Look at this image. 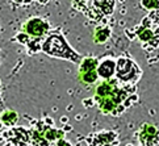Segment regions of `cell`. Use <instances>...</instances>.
<instances>
[{"label":"cell","mask_w":159,"mask_h":146,"mask_svg":"<svg viewBox=\"0 0 159 146\" xmlns=\"http://www.w3.org/2000/svg\"><path fill=\"white\" fill-rule=\"evenodd\" d=\"M133 98H137L134 84H124L111 78L96 87L93 100L104 115L120 116L130 107Z\"/></svg>","instance_id":"1"},{"label":"cell","mask_w":159,"mask_h":146,"mask_svg":"<svg viewBox=\"0 0 159 146\" xmlns=\"http://www.w3.org/2000/svg\"><path fill=\"white\" fill-rule=\"evenodd\" d=\"M42 52L46 53L50 57L55 58H63L72 61L74 63H80L82 57L79 55L75 50H74L67 41L65 40V37L61 34L59 30L52 32L45 37V40L42 41Z\"/></svg>","instance_id":"2"},{"label":"cell","mask_w":159,"mask_h":146,"mask_svg":"<svg viewBox=\"0 0 159 146\" xmlns=\"http://www.w3.org/2000/svg\"><path fill=\"white\" fill-rule=\"evenodd\" d=\"M142 75L141 69L132 58L120 57L116 61V79L124 84H135Z\"/></svg>","instance_id":"3"},{"label":"cell","mask_w":159,"mask_h":146,"mask_svg":"<svg viewBox=\"0 0 159 146\" xmlns=\"http://www.w3.org/2000/svg\"><path fill=\"white\" fill-rule=\"evenodd\" d=\"M50 30V25L49 22L45 20L39 19V17H33L30 20H28L24 25H22V32L29 34L32 37L36 38H43L49 34Z\"/></svg>","instance_id":"4"},{"label":"cell","mask_w":159,"mask_h":146,"mask_svg":"<svg viewBox=\"0 0 159 146\" xmlns=\"http://www.w3.org/2000/svg\"><path fill=\"white\" fill-rule=\"evenodd\" d=\"M88 146H118V136L112 130L89 134L86 138Z\"/></svg>","instance_id":"5"},{"label":"cell","mask_w":159,"mask_h":146,"mask_svg":"<svg viewBox=\"0 0 159 146\" xmlns=\"http://www.w3.org/2000/svg\"><path fill=\"white\" fill-rule=\"evenodd\" d=\"M3 136L13 146H26L30 144V130H26L21 126L11 128L9 130L3 133Z\"/></svg>","instance_id":"6"},{"label":"cell","mask_w":159,"mask_h":146,"mask_svg":"<svg viewBox=\"0 0 159 146\" xmlns=\"http://www.w3.org/2000/svg\"><path fill=\"white\" fill-rule=\"evenodd\" d=\"M138 138L142 146H157L159 145V130L151 124H142Z\"/></svg>","instance_id":"7"},{"label":"cell","mask_w":159,"mask_h":146,"mask_svg":"<svg viewBox=\"0 0 159 146\" xmlns=\"http://www.w3.org/2000/svg\"><path fill=\"white\" fill-rule=\"evenodd\" d=\"M115 0H92V12H96V20H100L113 13Z\"/></svg>","instance_id":"8"},{"label":"cell","mask_w":159,"mask_h":146,"mask_svg":"<svg viewBox=\"0 0 159 146\" xmlns=\"http://www.w3.org/2000/svg\"><path fill=\"white\" fill-rule=\"evenodd\" d=\"M16 38H17V41H20V43H24L28 48V53L29 54H34L42 48V43H39V41H42V38L32 37L24 32L20 33L19 36H16Z\"/></svg>","instance_id":"9"},{"label":"cell","mask_w":159,"mask_h":146,"mask_svg":"<svg viewBox=\"0 0 159 146\" xmlns=\"http://www.w3.org/2000/svg\"><path fill=\"white\" fill-rule=\"evenodd\" d=\"M98 74L103 79H111L113 75L116 74V61H113L112 58L103 59L98 65Z\"/></svg>","instance_id":"10"},{"label":"cell","mask_w":159,"mask_h":146,"mask_svg":"<svg viewBox=\"0 0 159 146\" xmlns=\"http://www.w3.org/2000/svg\"><path fill=\"white\" fill-rule=\"evenodd\" d=\"M109 37H111V29L108 26H98L92 36L95 43H104Z\"/></svg>","instance_id":"11"},{"label":"cell","mask_w":159,"mask_h":146,"mask_svg":"<svg viewBox=\"0 0 159 146\" xmlns=\"http://www.w3.org/2000/svg\"><path fill=\"white\" fill-rule=\"evenodd\" d=\"M17 120H19V115L11 109L4 111L3 113L0 115V122H2V125H4V126H13L16 122H17Z\"/></svg>","instance_id":"12"},{"label":"cell","mask_w":159,"mask_h":146,"mask_svg":"<svg viewBox=\"0 0 159 146\" xmlns=\"http://www.w3.org/2000/svg\"><path fill=\"white\" fill-rule=\"evenodd\" d=\"M98 65H99V61L93 58V57H87L82 59V62L79 63V70L78 72H86V71H93V70H98Z\"/></svg>","instance_id":"13"},{"label":"cell","mask_w":159,"mask_h":146,"mask_svg":"<svg viewBox=\"0 0 159 146\" xmlns=\"http://www.w3.org/2000/svg\"><path fill=\"white\" fill-rule=\"evenodd\" d=\"M78 79L79 82H82L83 84H93L96 83L99 78L98 74V70H93V71H86V72H78Z\"/></svg>","instance_id":"14"},{"label":"cell","mask_w":159,"mask_h":146,"mask_svg":"<svg viewBox=\"0 0 159 146\" xmlns=\"http://www.w3.org/2000/svg\"><path fill=\"white\" fill-rule=\"evenodd\" d=\"M141 5L145 9L152 12V11L159 9V0H141Z\"/></svg>","instance_id":"15"},{"label":"cell","mask_w":159,"mask_h":146,"mask_svg":"<svg viewBox=\"0 0 159 146\" xmlns=\"http://www.w3.org/2000/svg\"><path fill=\"white\" fill-rule=\"evenodd\" d=\"M57 146H71V145L67 142V141H65L63 138H61V139H58V141H57Z\"/></svg>","instance_id":"16"},{"label":"cell","mask_w":159,"mask_h":146,"mask_svg":"<svg viewBox=\"0 0 159 146\" xmlns=\"http://www.w3.org/2000/svg\"><path fill=\"white\" fill-rule=\"evenodd\" d=\"M13 2L17 4H28V3H30L32 0H13Z\"/></svg>","instance_id":"17"},{"label":"cell","mask_w":159,"mask_h":146,"mask_svg":"<svg viewBox=\"0 0 159 146\" xmlns=\"http://www.w3.org/2000/svg\"><path fill=\"white\" fill-rule=\"evenodd\" d=\"M37 2H38V3H41V4H46L49 0H37Z\"/></svg>","instance_id":"18"}]
</instances>
